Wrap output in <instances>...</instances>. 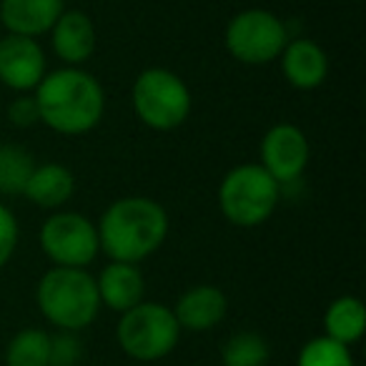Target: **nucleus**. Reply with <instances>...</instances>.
I'll list each match as a JSON object with an SVG mask.
<instances>
[{"mask_svg": "<svg viewBox=\"0 0 366 366\" xmlns=\"http://www.w3.org/2000/svg\"><path fill=\"white\" fill-rule=\"evenodd\" d=\"M41 123L61 136H86L106 113V91L101 81L83 68H61L46 73L36 88Z\"/></svg>", "mask_w": 366, "mask_h": 366, "instance_id": "1", "label": "nucleus"}, {"mask_svg": "<svg viewBox=\"0 0 366 366\" xmlns=\"http://www.w3.org/2000/svg\"><path fill=\"white\" fill-rule=\"evenodd\" d=\"M96 229L101 251L108 259L121 264H141L166 244L168 214L153 199L126 196L103 211Z\"/></svg>", "mask_w": 366, "mask_h": 366, "instance_id": "2", "label": "nucleus"}, {"mask_svg": "<svg viewBox=\"0 0 366 366\" xmlns=\"http://www.w3.org/2000/svg\"><path fill=\"white\" fill-rule=\"evenodd\" d=\"M41 314L61 331H81L96 321L101 311L96 279L86 269L53 266L41 276L36 289Z\"/></svg>", "mask_w": 366, "mask_h": 366, "instance_id": "3", "label": "nucleus"}, {"mask_svg": "<svg viewBox=\"0 0 366 366\" xmlns=\"http://www.w3.org/2000/svg\"><path fill=\"white\" fill-rule=\"evenodd\" d=\"M216 199L229 224L239 229H256L274 216L281 199V186L259 163H244L221 178Z\"/></svg>", "mask_w": 366, "mask_h": 366, "instance_id": "4", "label": "nucleus"}, {"mask_svg": "<svg viewBox=\"0 0 366 366\" xmlns=\"http://www.w3.org/2000/svg\"><path fill=\"white\" fill-rule=\"evenodd\" d=\"M133 111L153 131H173L191 116V91L168 68H146L133 81Z\"/></svg>", "mask_w": 366, "mask_h": 366, "instance_id": "5", "label": "nucleus"}, {"mask_svg": "<svg viewBox=\"0 0 366 366\" xmlns=\"http://www.w3.org/2000/svg\"><path fill=\"white\" fill-rule=\"evenodd\" d=\"M118 346L136 361H158L176 349L181 326L168 306L141 301L121 314L116 326Z\"/></svg>", "mask_w": 366, "mask_h": 366, "instance_id": "6", "label": "nucleus"}, {"mask_svg": "<svg viewBox=\"0 0 366 366\" xmlns=\"http://www.w3.org/2000/svg\"><path fill=\"white\" fill-rule=\"evenodd\" d=\"M289 41L284 21L264 8L236 13L224 33L226 51L246 66H266L279 61Z\"/></svg>", "mask_w": 366, "mask_h": 366, "instance_id": "7", "label": "nucleus"}, {"mask_svg": "<svg viewBox=\"0 0 366 366\" xmlns=\"http://www.w3.org/2000/svg\"><path fill=\"white\" fill-rule=\"evenodd\" d=\"M41 249L53 266L86 269L101 254L98 229L78 211H58L41 226Z\"/></svg>", "mask_w": 366, "mask_h": 366, "instance_id": "8", "label": "nucleus"}, {"mask_svg": "<svg viewBox=\"0 0 366 366\" xmlns=\"http://www.w3.org/2000/svg\"><path fill=\"white\" fill-rule=\"evenodd\" d=\"M259 158H261L259 166L279 186L294 183L304 176L306 166H309V158H311L309 138L294 123H276L261 138Z\"/></svg>", "mask_w": 366, "mask_h": 366, "instance_id": "9", "label": "nucleus"}, {"mask_svg": "<svg viewBox=\"0 0 366 366\" xmlns=\"http://www.w3.org/2000/svg\"><path fill=\"white\" fill-rule=\"evenodd\" d=\"M46 53L36 38L11 36L0 38V83L11 91H36L46 78Z\"/></svg>", "mask_w": 366, "mask_h": 366, "instance_id": "10", "label": "nucleus"}, {"mask_svg": "<svg viewBox=\"0 0 366 366\" xmlns=\"http://www.w3.org/2000/svg\"><path fill=\"white\" fill-rule=\"evenodd\" d=\"M63 0H0V23L11 36L41 38L51 33L61 13Z\"/></svg>", "mask_w": 366, "mask_h": 366, "instance_id": "11", "label": "nucleus"}, {"mask_svg": "<svg viewBox=\"0 0 366 366\" xmlns=\"http://www.w3.org/2000/svg\"><path fill=\"white\" fill-rule=\"evenodd\" d=\"M53 53L68 68H81L96 51V26L83 11H63L51 28Z\"/></svg>", "mask_w": 366, "mask_h": 366, "instance_id": "12", "label": "nucleus"}, {"mask_svg": "<svg viewBox=\"0 0 366 366\" xmlns=\"http://www.w3.org/2000/svg\"><path fill=\"white\" fill-rule=\"evenodd\" d=\"M279 61L284 78L299 91H314V88L324 86V81L329 78V56L311 38L289 41Z\"/></svg>", "mask_w": 366, "mask_h": 366, "instance_id": "13", "label": "nucleus"}, {"mask_svg": "<svg viewBox=\"0 0 366 366\" xmlns=\"http://www.w3.org/2000/svg\"><path fill=\"white\" fill-rule=\"evenodd\" d=\"M173 316H176L181 331H209L219 326L226 319L229 311V299L219 286H194L178 299L173 306Z\"/></svg>", "mask_w": 366, "mask_h": 366, "instance_id": "14", "label": "nucleus"}, {"mask_svg": "<svg viewBox=\"0 0 366 366\" xmlns=\"http://www.w3.org/2000/svg\"><path fill=\"white\" fill-rule=\"evenodd\" d=\"M98 299L101 306L106 304L108 309L126 314L128 309L138 306L146 301V279H143L138 264H121V261H111L106 269L98 274L96 279Z\"/></svg>", "mask_w": 366, "mask_h": 366, "instance_id": "15", "label": "nucleus"}, {"mask_svg": "<svg viewBox=\"0 0 366 366\" xmlns=\"http://www.w3.org/2000/svg\"><path fill=\"white\" fill-rule=\"evenodd\" d=\"M76 194V178H73L71 168L61 166V163H43L36 166L28 178L23 196L38 209H61L71 201Z\"/></svg>", "mask_w": 366, "mask_h": 366, "instance_id": "16", "label": "nucleus"}, {"mask_svg": "<svg viewBox=\"0 0 366 366\" xmlns=\"http://www.w3.org/2000/svg\"><path fill=\"white\" fill-rule=\"evenodd\" d=\"M324 329L329 339L351 346L364 336L366 331V309L356 296H339L331 301L324 314Z\"/></svg>", "mask_w": 366, "mask_h": 366, "instance_id": "17", "label": "nucleus"}, {"mask_svg": "<svg viewBox=\"0 0 366 366\" xmlns=\"http://www.w3.org/2000/svg\"><path fill=\"white\" fill-rule=\"evenodd\" d=\"M36 161L31 151L16 143H0V194L21 196Z\"/></svg>", "mask_w": 366, "mask_h": 366, "instance_id": "18", "label": "nucleus"}, {"mask_svg": "<svg viewBox=\"0 0 366 366\" xmlns=\"http://www.w3.org/2000/svg\"><path fill=\"white\" fill-rule=\"evenodd\" d=\"M8 366H48L51 364V334L41 329H23L6 349Z\"/></svg>", "mask_w": 366, "mask_h": 366, "instance_id": "19", "label": "nucleus"}, {"mask_svg": "<svg viewBox=\"0 0 366 366\" xmlns=\"http://www.w3.org/2000/svg\"><path fill=\"white\" fill-rule=\"evenodd\" d=\"M224 366H266L269 344L256 331H239L221 349Z\"/></svg>", "mask_w": 366, "mask_h": 366, "instance_id": "20", "label": "nucleus"}, {"mask_svg": "<svg viewBox=\"0 0 366 366\" xmlns=\"http://www.w3.org/2000/svg\"><path fill=\"white\" fill-rule=\"evenodd\" d=\"M296 366H354L349 346L329 339V336H316L309 344L301 346Z\"/></svg>", "mask_w": 366, "mask_h": 366, "instance_id": "21", "label": "nucleus"}, {"mask_svg": "<svg viewBox=\"0 0 366 366\" xmlns=\"http://www.w3.org/2000/svg\"><path fill=\"white\" fill-rule=\"evenodd\" d=\"M81 341L73 331H61L51 336V364L48 366H76L81 359Z\"/></svg>", "mask_w": 366, "mask_h": 366, "instance_id": "22", "label": "nucleus"}, {"mask_svg": "<svg viewBox=\"0 0 366 366\" xmlns=\"http://www.w3.org/2000/svg\"><path fill=\"white\" fill-rule=\"evenodd\" d=\"M18 219L6 204H0V269L13 259L18 249Z\"/></svg>", "mask_w": 366, "mask_h": 366, "instance_id": "23", "label": "nucleus"}, {"mask_svg": "<svg viewBox=\"0 0 366 366\" xmlns=\"http://www.w3.org/2000/svg\"><path fill=\"white\" fill-rule=\"evenodd\" d=\"M8 118H11L13 126L18 128H31L36 123H41V111H38L36 96H18L16 101L8 106Z\"/></svg>", "mask_w": 366, "mask_h": 366, "instance_id": "24", "label": "nucleus"}]
</instances>
